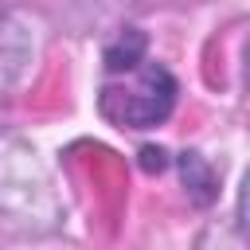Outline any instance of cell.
Instances as JSON below:
<instances>
[{"mask_svg":"<svg viewBox=\"0 0 250 250\" xmlns=\"http://www.w3.org/2000/svg\"><path fill=\"white\" fill-rule=\"evenodd\" d=\"M145 164L148 168H164V152L160 148H145Z\"/></svg>","mask_w":250,"mask_h":250,"instance_id":"obj_3","label":"cell"},{"mask_svg":"<svg viewBox=\"0 0 250 250\" xmlns=\"http://www.w3.org/2000/svg\"><path fill=\"white\" fill-rule=\"evenodd\" d=\"M141 51H145V39H141L137 31H129V43L121 39L117 47H109V55H105V66H109L113 74H121V70H129L133 62H141Z\"/></svg>","mask_w":250,"mask_h":250,"instance_id":"obj_2","label":"cell"},{"mask_svg":"<svg viewBox=\"0 0 250 250\" xmlns=\"http://www.w3.org/2000/svg\"><path fill=\"white\" fill-rule=\"evenodd\" d=\"M125 74L129 78L121 86H105L102 90L105 117H113L117 125H129V129H148L156 121H164L172 102H176L172 74L164 66H156V62H133Z\"/></svg>","mask_w":250,"mask_h":250,"instance_id":"obj_1","label":"cell"}]
</instances>
